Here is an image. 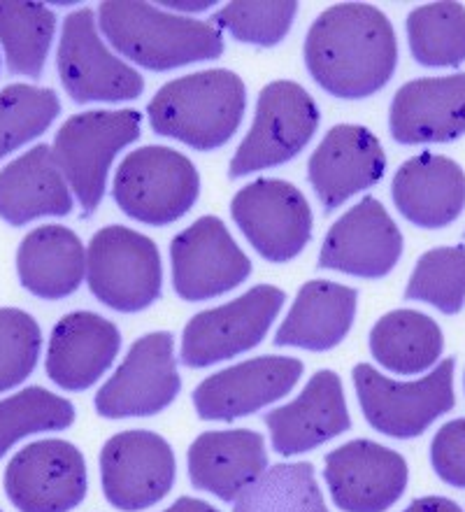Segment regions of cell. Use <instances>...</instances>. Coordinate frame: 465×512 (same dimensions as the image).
I'll list each match as a JSON object with an SVG mask.
<instances>
[{"label": "cell", "instance_id": "d4e9b609", "mask_svg": "<svg viewBox=\"0 0 465 512\" xmlns=\"http://www.w3.org/2000/svg\"><path fill=\"white\" fill-rule=\"evenodd\" d=\"M73 205L52 147L35 145L0 170V219L10 226H26L40 217H66Z\"/></svg>", "mask_w": 465, "mask_h": 512}, {"label": "cell", "instance_id": "4dcf8cb0", "mask_svg": "<svg viewBox=\"0 0 465 512\" xmlns=\"http://www.w3.org/2000/svg\"><path fill=\"white\" fill-rule=\"evenodd\" d=\"M233 512H328L310 461L266 468L238 499Z\"/></svg>", "mask_w": 465, "mask_h": 512}, {"label": "cell", "instance_id": "7a4b0ae2", "mask_svg": "<svg viewBox=\"0 0 465 512\" xmlns=\"http://www.w3.org/2000/svg\"><path fill=\"white\" fill-rule=\"evenodd\" d=\"M100 31L135 66L166 73L224 54V35L214 21L163 12L138 0H105L98 7Z\"/></svg>", "mask_w": 465, "mask_h": 512}, {"label": "cell", "instance_id": "ba28073f", "mask_svg": "<svg viewBox=\"0 0 465 512\" xmlns=\"http://www.w3.org/2000/svg\"><path fill=\"white\" fill-rule=\"evenodd\" d=\"M321 122L317 101L291 80H275L261 89L254 122L235 149L228 177H245L277 168L303 152Z\"/></svg>", "mask_w": 465, "mask_h": 512}, {"label": "cell", "instance_id": "6da1fadb", "mask_svg": "<svg viewBox=\"0 0 465 512\" xmlns=\"http://www.w3.org/2000/svg\"><path fill=\"white\" fill-rule=\"evenodd\" d=\"M305 66L326 94L361 101L384 89L396 73L398 38L391 19L368 3H340L312 21Z\"/></svg>", "mask_w": 465, "mask_h": 512}, {"label": "cell", "instance_id": "30bf717a", "mask_svg": "<svg viewBox=\"0 0 465 512\" xmlns=\"http://www.w3.org/2000/svg\"><path fill=\"white\" fill-rule=\"evenodd\" d=\"M56 68L66 94L80 105L135 101L145 91L138 70L112 54L100 38L96 14L89 7L63 19Z\"/></svg>", "mask_w": 465, "mask_h": 512}, {"label": "cell", "instance_id": "2e32d148", "mask_svg": "<svg viewBox=\"0 0 465 512\" xmlns=\"http://www.w3.org/2000/svg\"><path fill=\"white\" fill-rule=\"evenodd\" d=\"M324 478L342 512H386L405 494L410 468L400 452L359 438L326 454Z\"/></svg>", "mask_w": 465, "mask_h": 512}, {"label": "cell", "instance_id": "1f68e13d", "mask_svg": "<svg viewBox=\"0 0 465 512\" xmlns=\"http://www.w3.org/2000/svg\"><path fill=\"white\" fill-rule=\"evenodd\" d=\"M75 405L45 387H26L0 401V459L21 438L70 429Z\"/></svg>", "mask_w": 465, "mask_h": 512}, {"label": "cell", "instance_id": "8992f818", "mask_svg": "<svg viewBox=\"0 0 465 512\" xmlns=\"http://www.w3.org/2000/svg\"><path fill=\"white\" fill-rule=\"evenodd\" d=\"M454 366L456 361L449 357L424 378L396 382L370 364H356L352 380L363 417L389 438H419L435 419L454 408Z\"/></svg>", "mask_w": 465, "mask_h": 512}, {"label": "cell", "instance_id": "f35d334b", "mask_svg": "<svg viewBox=\"0 0 465 512\" xmlns=\"http://www.w3.org/2000/svg\"><path fill=\"white\" fill-rule=\"evenodd\" d=\"M163 512H221L212 506V503L200 501V499H191V496H182L177 499L173 506L166 508Z\"/></svg>", "mask_w": 465, "mask_h": 512}, {"label": "cell", "instance_id": "74e56055", "mask_svg": "<svg viewBox=\"0 0 465 512\" xmlns=\"http://www.w3.org/2000/svg\"><path fill=\"white\" fill-rule=\"evenodd\" d=\"M403 512H463L459 503L445 496H424V499L412 501Z\"/></svg>", "mask_w": 465, "mask_h": 512}, {"label": "cell", "instance_id": "8d00e7d4", "mask_svg": "<svg viewBox=\"0 0 465 512\" xmlns=\"http://www.w3.org/2000/svg\"><path fill=\"white\" fill-rule=\"evenodd\" d=\"M431 466L449 487L465 489V417L440 426L431 443Z\"/></svg>", "mask_w": 465, "mask_h": 512}, {"label": "cell", "instance_id": "e0dca14e", "mask_svg": "<svg viewBox=\"0 0 465 512\" xmlns=\"http://www.w3.org/2000/svg\"><path fill=\"white\" fill-rule=\"evenodd\" d=\"M300 378L303 361L296 357H254L205 378L193 389V405L205 422H233L282 401Z\"/></svg>", "mask_w": 465, "mask_h": 512}, {"label": "cell", "instance_id": "7c38bea8", "mask_svg": "<svg viewBox=\"0 0 465 512\" xmlns=\"http://www.w3.org/2000/svg\"><path fill=\"white\" fill-rule=\"evenodd\" d=\"M233 222L247 243L270 263H286L312 240V208L296 184L261 177L231 201Z\"/></svg>", "mask_w": 465, "mask_h": 512}, {"label": "cell", "instance_id": "277c9868", "mask_svg": "<svg viewBox=\"0 0 465 512\" xmlns=\"http://www.w3.org/2000/svg\"><path fill=\"white\" fill-rule=\"evenodd\" d=\"M142 133L138 110H89L68 117L56 131V166L82 205V217L98 210L107 189L112 161Z\"/></svg>", "mask_w": 465, "mask_h": 512}, {"label": "cell", "instance_id": "f546056e", "mask_svg": "<svg viewBox=\"0 0 465 512\" xmlns=\"http://www.w3.org/2000/svg\"><path fill=\"white\" fill-rule=\"evenodd\" d=\"M407 45L424 68H456L465 63V7L431 3L407 14Z\"/></svg>", "mask_w": 465, "mask_h": 512}, {"label": "cell", "instance_id": "836d02e7", "mask_svg": "<svg viewBox=\"0 0 465 512\" xmlns=\"http://www.w3.org/2000/svg\"><path fill=\"white\" fill-rule=\"evenodd\" d=\"M405 298L433 305L442 315H459L465 305V247L428 250L412 270Z\"/></svg>", "mask_w": 465, "mask_h": 512}, {"label": "cell", "instance_id": "60d3db41", "mask_svg": "<svg viewBox=\"0 0 465 512\" xmlns=\"http://www.w3.org/2000/svg\"><path fill=\"white\" fill-rule=\"evenodd\" d=\"M463 384H465V375H463Z\"/></svg>", "mask_w": 465, "mask_h": 512}, {"label": "cell", "instance_id": "5b68a950", "mask_svg": "<svg viewBox=\"0 0 465 512\" xmlns=\"http://www.w3.org/2000/svg\"><path fill=\"white\" fill-rule=\"evenodd\" d=\"M200 196V175L189 156L173 147L147 145L121 161L112 198L126 217L147 226H168L182 219Z\"/></svg>", "mask_w": 465, "mask_h": 512}, {"label": "cell", "instance_id": "e575fe53", "mask_svg": "<svg viewBox=\"0 0 465 512\" xmlns=\"http://www.w3.org/2000/svg\"><path fill=\"white\" fill-rule=\"evenodd\" d=\"M298 14L293 0H235L214 14L212 21L233 40L254 47H275L289 35Z\"/></svg>", "mask_w": 465, "mask_h": 512}, {"label": "cell", "instance_id": "52a82bcc", "mask_svg": "<svg viewBox=\"0 0 465 512\" xmlns=\"http://www.w3.org/2000/svg\"><path fill=\"white\" fill-rule=\"evenodd\" d=\"M91 294L110 310L133 315L161 298L163 266L152 238L112 224L93 233L87 247Z\"/></svg>", "mask_w": 465, "mask_h": 512}, {"label": "cell", "instance_id": "d590c367", "mask_svg": "<svg viewBox=\"0 0 465 512\" xmlns=\"http://www.w3.org/2000/svg\"><path fill=\"white\" fill-rule=\"evenodd\" d=\"M42 331L35 317L0 308V394L31 378L40 359Z\"/></svg>", "mask_w": 465, "mask_h": 512}, {"label": "cell", "instance_id": "484cf974", "mask_svg": "<svg viewBox=\"0 0 465 512\" xmlns=\"http://www.w3.org/2000/svg\"><path fill=\"white\" fill-rule=\"evenodd\" d=\"M359 291L331 280H310L298 289L289 315L275 333L277 347L328 352L349 336Z\"/></svg>", "mask_w": 465, "mask_h": 512}, {"label": "cell", "instance_id": "cb8c5ba5", "mask_svg": "<svg viewBox=\"0 0 465 512\" xmlns=\"http://www.w3.org/2000/svg\"><path fill=\"white\" fill-rule=\"evenodd\" d=\"M191 485L233 503L268 468L266 438L252 429L205 431L186 452Z\"/></svg>", "mask_w": 465, "mask_h": 512}, {"label": "cell", "instance_id": "b9f144b4", "mask_svg": "<svg viewBox=\"0 0 465 512\" xmlns=\"http://www.w3.org/2000/svg\"><path fill=\"white\" fill-rule=\"evenodd\" d=\"M0 512H3V510H0Z\"/></svg>", "mask_w": 465, "mask_h": 512}, {"label": "cell", "instance_id": "3957f363", "mask_svg": "<svg viewBox=\"0 0 465 512\" xmlns=\"http://www.w3.org/2000/svg\"><path fill=\"white\" fill-rule=\"evenodd\" d=\"M247 110L242 77L226 68L198 70L163 84L147 105L149 126L198 152L228 145Z\"/></svg>", "mask_w": 465, "mask_h": 512}, {"label": "cell", "instance_id": "4316f807", "mask_svg": "<svg viewBox=\"0 0 465 512\" xmlns=\"http://www.w3.org/2000/svg\"><path fill=\"white\" fill-rule=\"evenodd\" d=\"M19 282L28 294L61 301L73 296L87 275V250L75 231L59 224L33 229L17 250Z\"/></svg>", "mask_w": 465, "mask_h": 512}, {"label": "cell", "instance_id": "f1b7e54d", "mask_svg": "<svg viewBox=\"0 0 465 512\" xmlns=\"http://www.w3.org/2000/svg\"><path fill=\"white\" fill-rule=\"evenodd\" d=\"M56 33V14L42 3L0 0V47L10 75L40 80Z\"/></svg>", "mask_w": 465, "mask_h": 512}, {"label": "cell", "instance_id": "d6a6232c", "mask_svg": "<svg viewBox=\"0 0 465 512\" xmlns=\"http://www.w3.org/2000/svg\"><path fill=\"white\" fill-rule=\"evenodd\" d=\"M59 115L61 101L54 89L7 84L0 91V159L38 140Z\"/></svg>", "mask_w": 465, "mask_h": 512}, {"label": "cell", "instance_id": "44dd1931", "mask_svg": "<svg viewBox=\"0 0 465 512\" xmlns=\"http://www.w3.org/2000/svg\"><path fill=\"white\" fill-rule=\"evenodd\" d=\"M389 131L400 145L459 140L465 133V73L403 84L391 101Z\"/></svg>", "mask_w": 465, "mask_h": 512}, {"label": "cell", "instance_id": "9c48e42d", "mask_svg": "<svg viewBox=\"0 0 465 512\" xmlns=\"http://www.w3.org/2000/svg\"><path fill=\"white\" fill-rule=\"evenodd\" d=\"M284 291L256 284L219 308L193 315L182 333V364L207 368L245 354L263 343L284 308Z\"/></svg>", "mask_w": 465, "mask_h": 512}, {"label": "cell", "instance_id": "ab89813d", "mask_svg": "<svg viewBox=\"0 0 465 512\" xmlns=\"http://www.w3.org/2000/svg\"><path fill=\"white\" fill-rule=\"evenodd\" d=\"M166 7H175V10H184V12H205L214 7V0H205V3H175V0H166L163 3Z\"/></svg>", "mask_w": 465, "mask_h": 512}, {"label": "cell", "instance_id": "4fadbf2b", "mask_svg": "<svg viewBox=\"0 0 465 512\" xmlns=\"http://www.w3.org/2000/svg\"><path fill=\"white\" fill-rule=\"evenodd\" d=\"M3 487L19 512H70L87 499V461L68 440H35L10 459Z\"/></svg>", "mask_w": 465, "mask_h": 512}, {"label": "cell", "instance_id": "83f0119b", "mask_svg": "<svg viewBox=\"0 0 465 512\" xmlns=\"http://www.w3.org/2000/svg\"><path fill=\"white\" fill-rule=\"evenodd\" d=\"M445 336L433 317L417 310H391L370 331V354L396 375H419L438 366Z\"/></svg>", "mask_w": 465, "mask_h": 512}, {"label": "cell", "instance_id": "7402d4cb", "mask_svg": "<svg viewBox=\"0 0 465 512\" xmlns=\"http://www.w3.org/2000/svg\"><path fill=\"white\" fill-rule=\"evenodd\" d=\"M119 350L117 324L89 310L70 312L49 336L47 378L66 391H84L110 371Z\"/></svg>", "mask_w": 465, "mask_h": 512}, {"label": "cell", "instance_id": "5bb4252c", "mask_svg": "<svg viewBox=\"0 0 465 512\" xmlns=\"http://www.w3.org/2000/svg\"><path fill=\"white\" fill-rule=\"evenodd\" d=\"M177 461L170 443L145 429L121 431L100 452V485L112 508L140 512L166 499L175 485Z\"/></svg>", "mask_w": 465, "mask_h": 512}, {"label": "cell", "instance_id": "d6986e66", "mask_svg": "<svg viewBox=\"0 0 465 512\" xmlns=\"http://www.w3.org/2000/svg\"><path fill=\"white\" fill-rule=\"evenodd\" d=\"M386 154L375 133L359 124H338L324 135L307 163V177L324 210H338L384 177Z\"/></svg>", "mask_w": 465, "mask_h": 512}, {"label": "cell", "instance_id": "ffe728a7", "mask_svg": "<svg viewBox=\"0 0 465 512\" xmlns=\"http://www.w3.org/2000/svg\"><path fill=\"white\" fill-rule=\"evenodd\" d=\"M270 443L282 457H296L317 450L328 440L352 429L345 389L335 371H317L305 389L266 417Z\"/></svg>", "mask_w": 465, "mask_h": 512}, {"label": "cell", "instance_id": "8fae6325", "mask_svg": "<svg viewBox=\"0 0 465 512\" xmlns=\"http://www.w3.org/2000/svg\"><path fill=\"white\" fill-rule=\"evenodd\" d=\"M180 391L173 333L154 331L135 340L93 405L105 419L154 417L170 408Z\"/></svg>", "mask_w": 465, "mask_h": 512}, {"label": "cell", "instance_id": "603a6c76", "mask_svg": "<svg viewBox=\"0 0 465 512\" xmlns=\"http://www.w3.org/2000/svg\"><path fill=\"white\" fill-rule=\"evenodd\" d=\"M391 198L410 224L445 229L465 210V170L449 156L421 152L396 170Z\"/></svg>", "mask_w": 465, "mask_h": 512}, {"label": "cell", "instance_id": "9a60e30c", "mask_svg": "<svg viewBox=\"0 0 465 512\" xmlns=\"http://www.w3.org/2000/svg\"><path fill=\"white\" fill-rule=\"evenodd\" d=\"M175 294L189 303L210 301L240 287L252 275V261L219 217H200L170 243Z\"/></svg>", "mask_w": 465, "mask_h": 512}, {"label": "cell", "instance_id": "ac0fdd59", "mask_svg": "<svg viewBox=\"0 0 465 512\" xmlns=\"http://www.w3.org/2000/svg\"><path fill=\"white\" fill-rule=\"evenodd\" d=\"M400 256L403 233L377 198L363 196L328 229L317 266L379 280L398 266Z\"/></svg>", "mask_w": 465, "mask_h": 512}]
</instances>
